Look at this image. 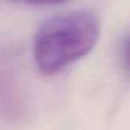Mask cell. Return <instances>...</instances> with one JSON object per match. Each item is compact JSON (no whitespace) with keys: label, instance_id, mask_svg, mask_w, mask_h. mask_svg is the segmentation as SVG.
I'll return each instance as SVG.
<instances>
[{"label":"cell","instance_id":"obj_2","mask_svg":"<svg viewBox=\"0 0 130 130\" xmlns=\"http://www.w3.org/2000/svg\"><path fill=\"white\" fill-rule=\"evenodd\" d=\"M5 2L9 3H22V5H57V3H63V2H68V0H5Z\"/></svg>","mask_w":130,"mask_h":130},{"label":"cell","instance_id":"obj_1","mask_svg":"<svg viewBox=\"0 0 130 130\" xmlns=\"http://www.w3.org/2000/svg\"><path fill=\"white\" fill-rule=\"evenodd\" d=\"M100 40V20L90 11L47 19L34 40V60L44 75H54L87 55Z\"/></svg>","mask_w":130,"mask_h":130},{"label":"cell","instance_id":"obj_3","mask_svg":"<svg viewBox=\"0 0 130 130\" xmlns=\"http://www.w3.org/2000/svg\"><path fill=\"white\" fill-rule=\"evenodd\" d=\"M122 61H124V68L130 74V37L124 44V52H122Z\"/></svg>","mask_w":130,"mask_h":130}]
</instances>
